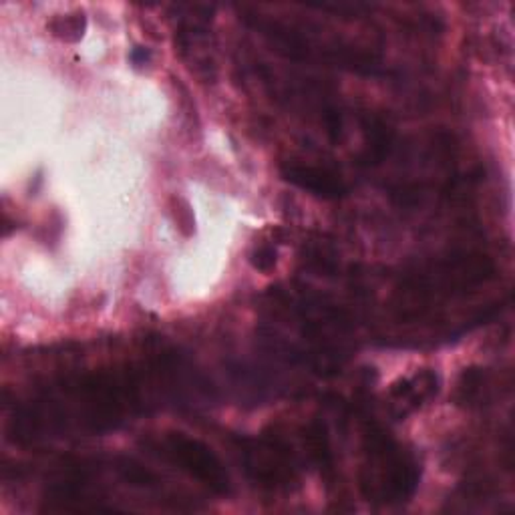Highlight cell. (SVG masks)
<instances>
[{
  "label": "cell",
  "mask_w": 515,
  "mask_h": 515,
  "mask_svg": "<svg viewBox=\"0 0 515 515\" xmlns=\"http://www.w3.org/2000/svg\"><path fill=\"white\" fill-rule=\"evenodd\" d=\"M373 469L379 475L381 498L384 501H404L415 493L419 485V465L403 449L386 437L381 429H371L369 433Z\"/></svg>",
  "instance_id": "cell-2"
},
{
  "label": "cell",
  "mask_w": 515,
  "mask_h": 515,
  "mask_svg": "<svg viewBox=\"0 0 515 515\" xmlns=\"http://www.w3.org/2000/svg\"><path fill=\"white\" fill-rule=\"evenodd\" d=\"M131 63L135 64V67H141V64H147L150 63V59H151V51L150 49H143V47H135L133 51H131Z\"/></svg>",
  "instance_id": "cell-9"
},
{
  "label": "cell",
  "mask_w": 515,
  "mask_h": 515,
  "mask_svg": "<svg viewBox=\"0 0 515 515\" xmlns=\"http://www.w3.org/2000/svg\"><path fill=\"white\" fill-rule=\"evenodd\" d=\"M437 393V376L433 373H423L415 374L409 381H403L401 386L393 391L394 399L401 404H411L413 409L421 404L423 401H427L429 397H433Z\"/></svg>",
  "instance_id": "cell-5"
},
{
  "label": "cell",
  "mask_w": 515,
  "mask_h": 515,
  "mask_svg": "<svg viewBox=\"0 0 515 515\" xmlns=\"http://www.w3.org/2000/svg\"><path fill=\"white\" fill-rule=\"evenodd\" d=\"M306 443H308L312 459H315V462L320 465V469L325 467L328 469V471H333V449H330V441H328V433H326L325 425L315 423V425L308 429Z\"/></svg>",
  "instance_id": "cell-6"
},
{
  "label": "cell",
  "mask_w": 515,
  "mask_h": 515,
  "mask_svg": "<svg viewBox=\"0 0 515 515\" xmlns=\"http://www.w3.org/2000/svg\"><path fill=\"white\" fill-rule=\"evenodd\" d=\"M276 260H278V252H276V248L272 246H260L252 254V266L260 272L272 270L276 266Z\"/></svg>",
  "instance_id": "cell-7"
},
{
  "label": "cell",
  "mask_w": 515,
  "mask_h": 515,
  "mask_svg": "<svg viewBox=\"0 0 515 515\" xmlns=\"http://www.w3.org/2000/svg\"><path fill=\"white\" fill-rule=\"evenodd\" d=\"M173 204H176V208H173V216H176L178 219V224L181 228H189V232L193 229V216H191V209L189 206L186 204V201H181V199H173Z\"/></svg>",
  "instance_id": "cell-8"
},
{
  "label": "cell",
  "mask_w": 515,
  "mask_h": 515,
  "mask_svg": "<svg viewBox=\"0 0 515 515\" xmlns=\"http://www.w3.org/2000/svg\"><path fill=\"white\" fill-rule=\"evenodd\" d=\"M160 455L214 493H232V480L222 459L199 439H191L183 433L163 435L160 441Z\"/></svg>",
  "instance_id": "cell-1"
},
{
  "label": "cell",
  "mask_w": 515,
  "mask_h": 515,
  "mask_svg": "<svg viewBox=\"0 0 515 515\" xmlns=\"http://www.w3.org/2000/svg\"><path fill=\"white\" fill-rule=\"evenodd\" d=\"M238 453L246 473L264 487H287L294 481V462L290 453L272 441H248L238 443Z\"/></svg>",
  "instance_id": "cell-3"
},
{
  "label": "cell",
  "mask_w": 515,
  "mask_h": 515,
  "mask_svg": "<svg viewBox=\"0 0 515 515\" xmlns=\"http://www.w3.org/2000/svg\"><path fill=\"white\" fill-rule=\"evenodd\" d=\"M280 173L284 180L292 183V186L315 193L318 198L338 199L345 198L348 193V186L343 178L328 170L316 168V165H305L296 161L284 163L280 168Z\"/></svg>",
  "instance_id": "cell-4"
}]
</instances>
